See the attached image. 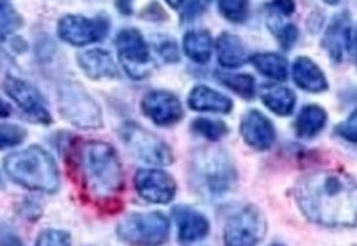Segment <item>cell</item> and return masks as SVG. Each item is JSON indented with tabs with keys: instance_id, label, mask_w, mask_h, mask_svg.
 <instances>
[{
	"instance_id": "1",
	"label": "cell",
	"mask_w": 357,
	"mask_h": 246,
	"mask_svg": "<svg viewBox=\"0 0 357 246\" xmlns=\"http://www.w3.org/2000/svg\"><path fill=\"white\" fill-rule=\"evenodd\" d=\"M298 207L307 220L329 228L357 225V180L341 171H314L294 189Z\"/></svg>"
},
{
	"instance_id": "2",
	"label": "cell",
	"mask_w": 357,
	"mask_h": 246,
	"mask_svg": "<svg viewBox=\"0 0 357 246\" xmlns=\"http://www.w3.org/2000/svg\"><path fill=\"white\" fill-rule=\"evenodd\" d=\"M78 167L84 189L96 200H111L123 190V167L113 146L89 141L79 147Z\"/></svg>"
},
{
	"instance_id": "3",
	"label": "cell",
	"mask_w": 357,
	"mask_h": 246,
	"mask_svg": "<svg viewBox=\"0 0 357 246\" xmlns=\"http://www.w3.org/2000/svg\"><path fill=\"white\" fill-rule=\"evenodd\" d=\"M7 176L29 190L53 194L60 187V174L55 160L40 146L8 154L3 160Z\"/></svg>"
},
{
	"instance_id": "4",
	"label": "cell",
	"mask_w": 357,
	"mask_h": 246,
	"mask_svg": "<svg viewBox=\"0 0 357 246\" xmlns=\"http://www.w3.org/2000/svg\"><path fill=\"white\" fill-rule=\"evenodd\" d=\"M190 178L199 194L220 197L235 185L236 171L222 149H200L192 159Z\"/></svg>"
},
{
	"instance_id": "5",
	"label": "cell",
	"mask_w": 357,
	"mask_h": 246,
	"mask_svg": "<svg viewBox=\"0 0 357 246\" xmlns=\"http://www.w3.org/2000/svg\"><path fill=\"white\" fill-rule=\"evenodd\" d=\"M58 109L60 114L82 129H98L102 126V113L98 102L79 83L66 82L58 88Z\"/></svg>"
},
{
	"instance_id": "6",
	"label": "cell",
	"mask_w": 357,
	"mask_h": 246,
	"mask_svg": "<svg viewBox=\"0 0 357 246\" xmlns=\"http://www.w3.org/2000/svg\"><path fill=\"white\" fill-rule=\"evenodd\" d=\"M171 223L159 212L132 213L118 225V236L131 246H162L169 238Z\"/></svg>"
},
{
	"instance_id": "7",
	"label": "cell",
	"mask_w": 357,
	"mask_h": 246,
	"mask_svg": "<svg viewBox=\"0 0 357 246\" xmlns=\"http://www.w3.org/2000/svg\"><path fill=\"white\" fill-rule=\"evenodd\" d=\"M266 235V220L253 205H245L231 213L223 230L225 246H258Z\"/></svg>"
},
{
	"instance_id": "8",
	"label": "cell",
	"mask_w": 357,
	"mask_h": 246,
	"mask_svg": "<svg viewBox=\"0 0 357 246\" xmlns=\"http://www.w3.org/2000/svg\"><path fill=\"white\" fill-rule=\"evenodd\" d=\"M124 146L142 162L154 165H169L174 160L171 147L160 141L155 134L141 128L136 123H126L119 131Z\"/></svg>"
},
{
	"instance_id": "9",
	"label": "cell",
	"mask_w": 357,
	"mask_h": 246,
	"mask_svg": "<svg viewBox=\"0 0 357 246\" xmlns=\"http://www.w3.org/2000/svg\"><path fill=\"white\" fill-rule=\"evenodd\" d=\"M116 47H118V55L129 76L141 79L151 73L153 60H151L149 47L141 32H137L136 29L121 30L116 37Z\"/></svg>"
},
{
	"instance_id": "10",
	"label": "cell",
	"mask_w": 357,
	"mask_h": 246,
	"mask_svg": "<svg viewBox=\"0 0 357 246\" xmlns=\"http://www.w3.org/2000/svg\"><path fill=\"white\" fill-rule=\"evenodd\" d=\"M109 32V20L106 17L86 19L82 15H65L58 22L60 38L73 47L101 42Z\"/></svg>"
},
{
	"instance_id": "11",
	"label": "cell",
	"mask_w": 357,
	"mask_h": 246,
	"mask_svg": "<svg viewBox=\"0 0 357 246\" xmlns=\"http://www.w3.org/2000/svg\"><path fill=\"white\" fill-rule=\"evenodd\" d=\"M3 89L12 98L13 102L20 107L22 113L26 118L38 124H43V126H48L52 123V114L48 111L43 96L40 95L37 88L26 83L25 79L7 75L6 79H3Z\"/></svg>"
},
{
	"instance_id": "12",
	"label": "cell",
	"mask_w": 357,
	"mask_h": 246,
	"mask_svg": "<svg viewBox=\"0 0 357 246\" xmlns=\"http://www.w3.org/2000/svg\"><path fill=\"white\" fill-rule=\"evenodd\" d=\"M137 194L151 203H169L176 197L174 178L159 169H141L134 177Z\"/></svg>"
},
{
	"instance_id": "13",
	"label": "cell",
	"mask_w": 357,
	"mask_h": 246,
	"mask_svg": "<svg viewBox=\"0 0 357 246\" xmlns=\"http://www.w3.org/2000/svg\"><path fill=\"white\" fill-rule=\"evenodd\" d=\"M142 113L158 126H172L184 118V107L176 95L169 91H151L141 101Z\"/></svg>"
},
{
	"instance_id": "14",
	"label": "cell",
	"mask_w": 357,
	"mask_h": 246,
	"mask_svg": "<svg viewBox=\"0 0 357 246\" xmlns=\"http://www.w3.org/2000/svg\"><path fill=\"white\" fill-rule=\"evenodd\" d=\"M243 141L257 151H266L275 144L276 131L271 121L258 109H250L243 114L240 124Z\"/></svg>"
},
{
	"instance_id": "15",
	"label": "cell",
	"mask_w": 357,
	"mask_h": 246,
	"mask_svg": "<svg viewBox=\"0 0 357 246\" xmlns=\"http://www.w3.org/2000/svg\"><path fill=\"white\" fill-rule=\"evenodd\" d=\"M351 42L352 33L349 15L347 13H339L337 17H334L331 25L326 30L323 47L334 61H342L346 58V53L351 50Z\"/></svg>"
},
{
	"instance_id": "16",
	"label": "cell",
	"mask_w": 357,
	"mask_h": 246,
	"mask_svg": "<svg viewBox=\"0 0 357 246\" xmlns=\"http://www.w3.org/2000/svg\"><path fill=\"white\" fill-rule=\"evenodd\" d=\"M78 65L91 79H113L119 76V68L113 55L101 48H91L79 53Z\"/></svg>"
},
{
	"instance_id": "17",
	"label": "cell",
	"mask_w": 357,
	"mask_h": 246,
	"mask_svg": "<svg viewBox=\"0 0 357 246\" xmlns=\"http://www.w3.org/2000/svg\"><path fill=\"white\" fill-rule=\"evenodd\" d=\"M174 218L177 222L178 240L182 243H195V241L204 240L211 230L207 218L189 207L174 208Z\"/></svg>"
},
{
	"instance_id": "18",
	"label": "cell",
	"mask_w": 357,
	"mask_h": 246,
	"mask_svg": "<svg viewBox=\"0 0 357 246\" xmlns=\"http://www.w3.org/2000/svg\"><path fill=\"white\" fill-rule=\"evenodd\" d=\"M189 106L194 111H200V113L229 114L231 107H234V102H231L230 98L215 91V89L200 84V86H195L190 91Z\"/></svg>"
},
{
	"instance_id": "19",
	"label": "cell",
	"mask_w": 357,
	"mask_h": 246,
	"mask_svg": "<svg viewBox=\"0 0 357 246\" xmlns=\"http://www.w3.org/2000/svg\"><path fill=\"white\" fill-rule=\"evenodd\" d=\"M293 79L301 89L310 93H323L328 89V79L324 73L307 56L296 58L293 63Z\"/></svg>"
},
{
	"instance_id": "20",
	"label": "cell",
	"mask_w": 357,
	"mask_h": 246,
	"mask_svg": "<svg viewBox=\"0 0 357 246\" xmlns=\"http://www.w3.org/2000/svg\"><path fill=\"white\" fill-rule=\"evenodd\" d=\"M218 63L223 68H238L247 63V48L242 40L231 33H222L215 43Z\"/></svg>"
},
{
	"instance_id": "21",
	"label": "cell",
	"mask_w": 357,
	"mask_h": 246,
	"mask_svg": "<svg viewBox=\"0 0 357 246\" xmlns=\"http://www.w3.org/2000/svg\"><path fill=\"white\" fill-rule=\"evenodd\" d=\"M260 96L263 105L278 116L291 114L294 105H296L294 93L289 88L283 86V84H263Z\"/></svg>"
},
{
	"instance_id": "22",
	"label": "cell",
	"mask_w": 357,
	"mask_h": 246,
	"mask_svg": "<svg viewBox=\"0 0 357 246\" xmlns=\"http://www.w3.org/2000/svg\"><path fill=\"white\" fill-rule=\"evenodd\" d=\"M326 121H328V114L321 106L310 105L303 107L300 116L296 118V134L303 139H312L318 134L323 131L326 126Z\"/></svg>"
},
{
	"instance_id": "23",
	"label": "cell",
	"mask_w": 357,
	"mask_h": 246,
	"mask_svg": "<svg viewBox=\"0 0 357 246\" xmlns=\"http://www.w3.org/2000/svg\"><path fill=\"white\" fill-rule=\"evenodd\" d=\"M184 53L195 63H207L212 56L213 42L211 33L205 30H192L184 37Z\"/></svg>"
},
{
	"instance_id": "24",
	"label": "cell",
	"mask_w": 357,
	"mask_h": 246,
	"mask_svg": "<svg viewBox=\"0 0 357 246\" xmlns=\"http://www.w3.org/2000/svg\"><path fill=\"white\" fill-rule=\"evenodd\" d=\"M252 63L261 75L275 82H284L288 78V63L276 53H257L252 56Z\"/></svg>"
},
{
	"instance_id": "25",
	"label": "cell",
	"mask_w": 357,
	"mask_h": 246,
	"mask_svg": "<svg viewBox=\"0 0 357 246\" xmlns=\"http://www.w3.org/2000/svg\"><path fill=\"white\" fill-rule=\"evenodd\" d=\"M268 10H270V15H268L266 19L268 29L271 30V33L275 35L281 47H283L284 50H289L294 45V42L298 40L296 25L288 22L281 13L271 10V8H268Z\"/></svg>"
},
{
	"instance_id": "26",
	"label": "cell",
	"mask_w": 357,
	"mask_h": 246,
	"mask_svg": "<svg viewBox=\"0 0 357 246\" xmlns=\"http://www.w3.org/2000/svg\"><path fill=\"white\" fill-rule=\"evenodd\" d=\"M217 79L223 86L242 96L243 100H253V96H255V79H253V76L220 71V73H217Z\"/></svg>"
},
{
	"instance_id": "27",
	"label": "cell",
	"mask_w": 357,
	"mask_h": 246,
	"mask_svg": "<svg viewBox=\"0 0 357 246\" xmlns=\"http://www.w3.org/2000/svg\"><path fill=\"white\" fill-rule=\"evenodd\" d=\"M218 10L231 24H242L248 19V0H218Z\"/></svg>"
},
{
	"instance_id": "28",
	"label": "cell",
	"mask_w": 357,
	"mask_h": 246,
	"mask_svg": "<svg viewBox=\"0 0 357 246\" xmlns=\"http://www.w3.org/2000/svg\"><path fill=\"white\" fill-rule=\"evenodd\" d=\"M192 129L199 134V136L205 137L208 141H220L222 137H225L229 134V128L222 121H213V119H195L192 123Z\"/></svg>"
},
{
	"instance_id": "29",
	"label": "cell",
	"mask_w": 357,
	"mask_h": 246,
	"mask_svg": "<svg viewBox=\"0 0 357 246\" xmlns=\"http://www.w3.org/2000/svg\"><path fill=\"white\" fill-rule=\"evenodd\" d=\"M22 25H24V19L20 13L7 3H0V42L15 33Z\"/></svg>"
},
{
	"instance_id": "30",
	"label": "cell",
	"mask_w": 357,
	"mask_h": 246,
	"mask_svg": "<svg viewBox=\"0 0 357 246\" xmlns=\"http://www.w3.org/2000/svg\"><path fill=\"white\" fill-rule=\"evenodd\" d=\"M26 131L19 124H0V149H8L24 142Z\"/></svg>"
},
{
	"instance_id": "31",
	"label": "cell",
	"mask_w": 357,
	"mask_h": 246,
	"mask_svg": "<svg viewBox=\"0 0 357 246\" xmlns=\"http://www.w3.org/2000/svg\"><path fill=\"white\" fill-rule=\"evenodd\" d=\"M35 246H71V236L63 230H45L38 235Z\"/></svg>"
},
{
	"instance_id": "32",
	"label": "cell",
	"mask_w": 357,
	"mask_h": 246,
	"mask_svg": "<svg viewBox=\"0 0 357 246\" xmlns=\"http://www.w3.org/2000/svg\"><path fill=\"white\" fill-rule=\"evenodd\" d=\"M212 0H187L184 12H182V22H192L207 10Z\"/></svg>"
},
{
	"instance_id": "33",
	"label": "cell",
	"mask_w": 357,
	"mask_h": 246,
	"mask_svg": "<svg viewBox=\"0 0 357 246\" xmlns=\"http://www.w3.org/2000/svg\"><path fill=\"white\" fill-rule=\"evenodd\" d=\"M155 48H158L160 58H164V61H167V63H177L178 58H181L177 43L171 38H162L160 42H158V45H155Z\"/></svg>"
},
{
	"instance_id": "34",
	"label": "cell",
	"mask_w": 357,
	"mask_h": 246,
	"mask_svg": "<svg viewBox=\"0 0 357 246\" xmlns=\"http://www.w3.org/2000/svg\"><path fill=\"white\" fill-rule=\"evenodd\" d=\"M336 134L349 142H357V111L336 128Z\"/></svg>"
},
{
	"instance_id": "35",
	"label": "cell",
	"mask_w": 357,
	"mask_h": 246,
	"mask_svg": "<svg viewBox=\"0 0 357 246\" xmlns=\"http://www.w3.org/2000/svg\"><path fill=\"white\" fill-rule=\"evenodd\" d=\"M0 246H24V243L10 226L0 223Z\"/></svg>"
},
{
	"instance_id": "36",
	"label": "cell",
	"mask_w": 357,
	"mask_h": 246,
	"mask_svg": "<svg viewBox=\"0 0 357 246\" xmlns=\"http://www.w3.org/2000/svg\"><path fill=\"white\" fill-rule=\"evenodd\" d=\"M268 8L281 13V15L288 17L294 12V2L293 0H271V2L268 3Z\"/></svg>"
},
{
	"instance_id": "37",
	"label": "cell",
	"mask_w": 357,
	"mask_h": 246,
	"mask_svg": "<svg viewBox=\"0 0 357 246\" xmlns=\"http://www.w3.org/2000/svg\"><path fill=\"white\" fill-rule=\"evenodd\" d=\"M142 15L147 17L149 20H164L166 19V13H164L162 8H160L159 3H151L149 7L146 8Z\"/></svg>"
},
{
	"instance_id": "38",
	"label": "cell",
	"mask_w": 357,
	"mask_h": 246,
	"mask_svg": "<svg viewBox=\"0 0 357 246\" xmlns=\"http://www.w3.org/2000/svg\"><path fill=\"white\" fill-rule=\"evenodd\" d=\"M116 7L124 15H131L132 13V0H116Z\"/></svg>"
},
{
	"instance_id": "39",
	"label": "cell",
	"mask_w": 357,
	"mask_h": 246,
	"mask_svg": "<svg viewBox=\"0 0 357 246\" xmlns=\"http://www.w3.org/2000/svg\"><path fill=\"white\" fill-rule=\"evenodd\" d=\"M12 114V107L0 98V118H8Z\"/></svg>"
},
{
	"instance_id": "40",
	"label": "cell",
	"mask_w": 357,
	"mask_h": 246,
	"mask_svg": "<svg viewBox=\"0 0 357 246\" xmlns=\"http://www.w3.org/2000/svg\"><path fill=\"white\" fill-rule=\"evenodd\" d=\"M351 48L354 50V55H356V60H357V29L356 32L352 33V42H351Z\"/></svg>"
},
{
	"instance_id": "41",
	"label": "cell",
	"mask_w": 357,
	"mask_h": 246,
	"mask_svg": "<svg viewBox=\"0 0 357 246\" xmlns=\"http://www.w3.org/2000/svg\"><path fill=\"white\" fill-rule=\"evenodd\" d=\"M166 2H167L169 6H171L172 8H178V7L184 6V0H166Z\"/></svg>"
},
{
	"instance_id": "42",
	"label": "cell",
	"mask_w": 357,
	"mask_h": 246,
	"mask_svg": "<svg viewBox=\"0 0 357 246\" xmlns=\"http://www.w3.org/2000/svg\"><path fill=\"white\" fill-rule=\"evenodd\" d=\"M326 3H329V6H336V3L339 2V0H324Z\"/></svg>"
}]
</instances>
